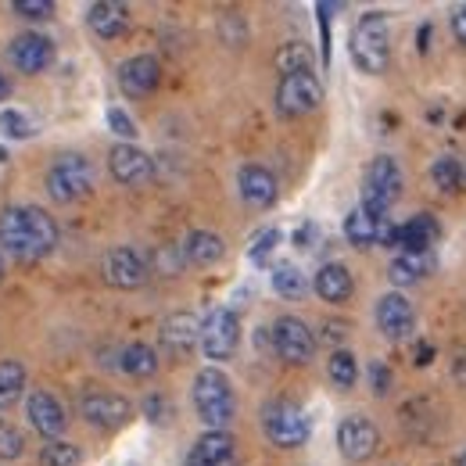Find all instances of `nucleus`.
I'll return each mask as SVG.
<instances>
[{
    "label": "nucleus",
    "mask_w": 466,
    "mask_h": 466,
    "mask_svg": "<svg viewBox=\"0 0 466 466\" xmlns=\"http://www.w3.org/2000/svg\"><path fill=\"white\" fill-rule=\"evenodd\" d=\"M25 412H29L33 431L44 434V438H51V441H58L61 434H65V427H68V416H65V409H61V402L51 391H33Z\"/></svg>",
    "instance_id": "nucleus-19"
},
{
    "label": "nucleus",
    "mask_w": 466,
    "mask_h": 466,
    "mask_svg": "<svg viewBox=\"0 0 466 466\" xmlns=\"http://www.w3.org/2000/svg\"><path fill=\"white\" fill-rule=\"evenodd\" d=\"M7 58L18 72L40 76V72H47L55 65V44L47 36H40V33H22V36H15L7 44Z\"/></svg>",
    "instance_id": "nucleus-14"
},
{
    "label": "nucleus",
    "mask_w": 466,
    "mask_h": 466,
    "mask_svg": "<svg viewBox=\"0 0 466 466\" xmlns=\"http://www.w3.org/2000/svg\"><path fill=\"white\" fill-rule=\"evenodd\" d=\"M86 25L101 36V40H118L129 29V7L116 4V0H101L86 11Z\"/></svg>",
    "instance_id": "nucleus-23"
},
{
    "label": "nucleus",
    "mask_w": 466,
    "mask_h": 466,
    "mask_svg": "<svg viewBox=\"0 0 466 466\" xmlns=\"http://www.w3.org/2000/svg\"><path fill=\"white\" fill-rule=\"evenodd\" d=\"M194 409H198V420L208 427V431H227L237 412V399H233V384L230 377L216 366H205L198 377H194Z\"/></svg>",
    "instance_id": "nucleus-3"
},
{
    "label": "nucleus",
    "mask_w": 466,
    "mask_h": 466,
    "mask_svg": "<svg viewBox=\"0 0 466 466\" xmlns=\"http://www.w3.org/2000/svg\"><path fill=\"white\" fill-rule=\"evenodd\" d=\"M438 233H441V227H438V219L434 216H412L409 223H402V227H395V248L399 251H412V255H427V248L438 240Z\"/></svg>",
    "instance_id": "nucleus-22"
},
{
    "label": "nucleus",
    "mask_w": 466,
    "mask_h": 466,
    "mask_svg": "<svg viewBox=\"0 0 466 466\" xmlns=\"http://www.w3.org/2000/svg\"><path fill=\"white\" fill-rule=\"evenodd\" d=\"M158 341L169 355H187L201 341V323L194 312H173L162 319V330H158Z\"/></svg>",
    "instance_id": "nucleus-20"
},
{
    "label": "nucleus",
    "mask_w": 466,
    "mask_h": 466,
    "mask_svg": "<svg viewBox=\"0 0 466 466\" xmlns=\"http://www.w3.org/2000/svg\"><path fill=\"white\" fill-rule=\"evenodd\" d=\"M273 61H277V72H284V76H294V72H312V47L294 40V44H284Z\"/></svg>",
    "instance_id": "nucleus-29"
},
{
    "label": "nucleus",
    "mask_w": 466,
    "mask_h": 466,
    "mask_svg": "<svg viewBox=\"0 0 466 466\" xmlns=\"http://www.w3.org/2000/svg\"><path fill=\"white\" fill-rule=\"evenodd\" d=\"M280 244V230H262L255 237V244H251V251H248V258L255 262V266H266V258H269V251Z\"/></svg>",
    "instance_id": "nucleus-36"
},
{
    "label": "nucleus",
    "mask_w": 466,
    "mask_h": 466,
    "mask_svg": "<svg viewBox=\"0 0 466 466\" xmlns=\"http://www.w3.org/2000/svg\"><path fill=\"white\" fill-rule=\"evenodd\" d=\"M237 187H240L244 205H251V208H269L277 201V176L262 166H244L237 173Z\"/></svg>",
    "instance_id": "nucleus-21"
},
{
    "label": "nucleus",
    "mask_w": 466,
    "mask_h": 466,
    "mask_svg": "<svg viewBox=\"0 0 466 466\" xmlns=\"http://www.w3.org/2000/svg\"><path fill=\"white\" fill-rule=\"evenodd\" d=\"M431 273V258L427 255H412V251H399L388 266V280L395 288H409V284H420L423 277Z\"/></svg>",
    "instance_id": "nucleus-27"
},
{
    "label": "nucleus",
    "mask_w": 466,
    "mask_h": 466,
    "mask_svg": "<svg viewBox=\"0 0 466 466\" xmlns=\"http://www.w3.org/2000/svg\"><path fill=\"white\" fill-rule=\"evenodd\" d=\"M262 431L277 449H301L312 434V423L305 416V409L291 399H273L262 409Z\"/></svg>",
    "instance_id": "nucleus-4"
},
{
    "label": "nucleus",
    "mask_w": 466,
    "mask_h": 466,
    "mask_svg": "<svg viewBox=\"0 0 466 466\" xmlns=\"http://www.w3.org/2000/svg\"><path fill=\"white\" fill-rule=\"evenodd\" d=\"M230 431H205L194 449L187 452V463L183 466H237V449H233Z\"/></svg>",
    "instance_id": "nucleus-17"
},
{
    "label": "nucleus",
    "mask_w": 466,
    "mask_h": 466,
    "mask_svg": "<svg viewBox=\"0 0 466 466\" xmlns=\"http://www.w3.org/2000/svg\"><path fill=\"white\" fill-rule=\"evenodd\" d=\"M452 36H456V44H463L466 47V4L452 11Z\"/></svg>",
    "instance_id": "nucleus-40"
},
{
    "label": "nucleus",
    "mask_w": 466,
    "mask_h": 466,
    "mask_svg": "<svg viewBox=\"0 0 466 466\" xmlns=\"http://www.w3.org/2000/svg\"><path fill=\"white\" fill-rule=\"evenodd\" d=\"M25 452V438L11 420H0V460H18Z\"/></svg>",
    "instance_id": "nucleus-34"
},
{
    "label": "nucleus",
    "mask_w": 466,
    "mask_h": 466,
    "mask_svg": "<svg viewBox=\"0 0 466 466\" xmlns=\"http://www.w3.org/2000/svg\"><path fill=\"white\" fill-rule=\"evenodd\" d=\"M25 391V366L18 359L0 362V409H11Z\"/></svg>",
    "instance_id": "nucleus-28"
},
{
    "label": "nucleus",
    "mask_w": 466,
    "mask_h": 466,
    "mask_svg": "<svg viewBox=\"0 0 466 466\" xmlns=\"http://www.w3.org/2000/svg\"><path fill=\"white\" fill-rule=\"evenodd\" d=\"M273 349H277V355H280L284 362L305 366V362L312 359V351H316V338H312V330H309L305 319H298V316H280V319L273 323Z\"/></svg>",
    "instance_id": "nucleus-9"
},
{
    "label": "nucleus",
    "mask_w": 466,
    "mask_h": 466,
    "mask_svg": "<svg viewBox=\"0 0 466 466\" xmlns=\"http://www.w3.org/2000/svg\"><path fill=\"white\" fill-rule=\"evenodd\" d=\"M201 351L212 359V362H227L237 345H240V319H237V312L227 309V305H219V309H212L205 319H201Z\"/></svg>",
    "instance_id": "nucleus-7"
},
{
    "label": "nucleus",
    "mask_w": 466,
    "mask_h": 466,
    "mask_svg": "<svg viewBox=\"0 0 466 466\" xmlns=\"http://www.w3.org/2000/svg\"><path fill=\"white\" fill-rule=\"evenodd\" d=\"M463 179H466V166H463Z\"/></svg>",
    "instance_id": "nucleus-44"
},
{
    "label": "nucleus",
    "mask_w": 466,
    "mask_h": 466,
    "mask_svg": "<svg viewBox=\"0 0 466 466\" xmlns=\"http://www.w3.org/2000/svg\"><path fill=\"white\" fill-rule=\"evenodd\" d=\"M83 463V452L76 449V445H68V441H47L44 449H40V466H79Z\"/></svg>",
    "instance_id": "nucleus-32"
},
{
    "label": "nucleus",
    "mask_w": 466,
    "mask_h": 466,
    "mask_svg": "<svg viewBox=\"0 0 466 466\" xmlns=\"http://www.w3.org/2000/svg\"><path fill=\"white\" fill-rule=\"evenodd\" d=\"M370 377H373V391H377V395H388V388H391V373H388L380 362L370 366Z\"/></svg>",
    "instance_id": "nucleus-39"
},
{
    "label": "nucleus",
    "mask_w": 466,
    "mask_h": 466,
    "mask_svg": "<svg viewBox=\"0 0 466 466\" xmlns=\"http://www.w3.org/2000/svg\"><path fill=\"white\" fill-rule=\"evenodd\" d=\"M0 129L7 137H18L22 140V137H29V118L22 116V112H15V108L11 112H0Z\"/></svg>",
    "instance_id": "nucleus-37"
},
{
    "label": "nucleus",
    "mask_w": 466,
    "mask_h": 466,
    "mask_svg": "<svg viewBox=\"0 0 466 466\" xmlns=\"http://www.w3.org/2000/svg\"><path fill=\"white\" fill-rule=\"evenodd\" d=\"M305 277H301V269H294V266H277L273 269V291L280 294V298H301L305 294Z\"/></svg>",
    "instance_id": "nucleus-33"
},
{
    "label": "nucleus",
    "mask_w": 466,
    "mask_h": 466,
    "mask_svg": "<svg viewBox=\"0 0 466 466\" xmlns=\"http://www.w3.org/2000/svg\"><path fill=\"white\" fill-rule=\"evenodd\" d=\"M118 366H122V373H129L137 380H147V377L158 373V351L144 345V341H133V345L118 351Z\"/></svg>",
    "instance_id": "nucleus-26"
},
{
    "label": "nucleus",
    "mask_w": 466,
    "mask_h": 466,
    "mask_svg": "<svg viewBox=\"0 0 466 466\" xmlns=\"http://www.w3.org/2000/svg\"><path fill=\"white\" fill-rule=\"evenodd\" d=\"M312 288H316V294H319L323 301L341 305V301H349L351 291H355V280H351L349 266H341V262H327V266L316 273Z\"/></svg>",
    "instance_id": "nucleus-24"
},
{
    "label": "nucleus",
    "mask_w": 466,
    "mask_h": 466,
    "mask_svg": "<svg viewBox=\"0 0 466 466\" xmlns=\"http://www.w3.org/2000/svg\"><path fill=\"white\" fill-rule=\"evenodd\" d=\"M162 79V65L155 55H137V58L122 61L118 68V86L126 97H147Z\"/></svg>",
    "instance_id": "nucleus-18"
},
{
    "label": "nucleus",
    "mask_w": 466,
    "mask_h": 466,
    "mask_svg": "<svg viewBox=\"0 0 466 466\" xmlns=\"http://www.w3.org/2000/svg\"><path fill=\"white\" fill-rule=\"evenodd\" d=\"M402 194V169L391 155H377L366 176H362V208L373 216H388V208L399 201Z\"/></svg>",
    "instance_id": "nucleus-5"
},
{
    "label": "nucleus",
    "mask_w": 466,
    "mask_h": 466,
    "mask_svg": "<svg viewBox=\"0 0 466 466\" xmlns=\"http://www.w3.org/2000/svg\"><path fill=\"white\" fill-rule=\"evenodd\" d=\"M323 101V86L316 79V72H294V76H280L277 86V112L284 118H301L316 112Z\"/></svg>",
    "instance_id": "nucleus-8"
},
{
    "label": "nucleus",
    "mask_w": 466,
    "mask_h": 466,
    "mask_svg": "<svg viewBox=\"0 0 466 466\" xmlns=\"http://www.w3.org/2000/svg\"><path fill=\"white\" fill-rule=\"evenodd\" d=\"M11 11L22 15V18H33V22H44V18L55 15V4L51 0H15Z\"/></svg>",
    "instance_id": "nucleus-35"
},
{
    "label": "nucleus",
    "mask_w": 466,
    "mask_h": 466,
    "mask_svg": "<svg viewBox=\"0 0 466 466\" xmlns=\"http://www.w3.org/2000/svg\"><path fill=\"white\" fill-rule=\"evenodd\" d=\"M351 61L366 76H380L391 61V33H388V15L384 11H366L355 29H351Z\"/></svg>",
    "instance_id": "nucleus-2"
},
{
    "label": "nucleus",
    "mask_w": 466,
    "mask_h": 466,
    "mask_svg": "<svg viewBox=\"0 0 466 466\" xmlns=\"http://www.w3.org/2000/svg\"><path fill=\"white\" fill-rule=\"evenodd\" d=\"M0 280H4V251H0Z\"/></svg>",
    "instance_id": "nucleus-43"
},
{
    "label": "nucleus",
    "mask_w": 466,
    "mask_h": 466,
    "mask_svg": "<svg viewBox=\"0 0 466 466\" xmlns=\"http://www.w3.org/2000/svg\"><path fill=\"white\" fill-rule=\"evenodd\" d=\"M377 327L388 341H406L416 327V312H412L406 294L391 291L377 301Z\"/></svg>",
    "instance_id": "nucleus-16"
},
{
    "label": "nucleus",
    "mask_w": 466,
    "mask_h": 466,
    "mask_svg": "<svg viewBox=\"0 0 466 466\" xmlns=\"http://www.w3.org/2000/svg\"><path fill=\"white\" fill-rule=\"evenodd\" d=\"M58 244V223L36 205H11L0 212V251L15 262H40Z\"/></svg>",
    "instance_id": "nucleus-1"
},
{
    "label": "nucleus",
    "mask_w": 466,
    "mask_h": 466,
    "mask_svg": "<svg viewBox=\"0 0 466 466\" xmlns=\"http://www.w3.org/2000/svg\"><path fill=\"white\" fill-rule=\"evenodd\" d=\"M377 445H380V431L366 416H345L338 423V449H341V456L351 460V463L373 460L377 456Z\"/></svg>",
    "instance_id": "nucleus-10"
},
{
    "label": "nucleus",
    "mask_w": 466,
    "mask_h": 466,
    "mask_svg": "<svg viewBox=\"0 0 466 466\" xmlns=\"http://www.w3.org/2000/svg\"><path fill=\"white\" fill-rule=\"evenodd\" d=\"M94 190V166L83 155H61L47 169V194L58 205H76Z\"/></svg>",
    "instance_id": "nucleus-6"
},
{
    "label": "nucleus",
    "mask_w": 466,
    "mask_h": 466,
    "mask_svg": "<svg viewBox=\"0 0 466 466\" xmlns=\"http://www.w3.org/2000/svg\"><path fill=\"white\" fill-rule=\"evenodd\" d=\"M79 412H83V420L86 423H94V427H101V431H116L122 423H129V416H133V406L116 395V391H86L83 399H79Z\"/></svg>",
    "instance_id": "nucleus-11"
},
{
    "label": "nucleus",
    "mask_w": 466,
    "mask_h": 466,
    "mask_svg": "<svg viewBox=\"0 0 466 466\" xmlns=\"http://www.w3.org/2000/svg\"><path fill=\"white\" fill-rule=\"evenodd\" d=\"M101 273L118 291H137V288L147 284V262L133 248H112L105 255V262H101Z\"/></svg>",
    "instance_id": "nucleus-13"
},
{
    "label": "nucleus",
    "mask_w": 466,
    "mask_h": 466,
    "mask_svg": "<svg viewBox=\"0 0 466 466\" xmlns=\"http://www.w3.org/2000/svg\"><path fill=\"white\" fill-rule=\"evenodd\" d=\"M327 373H330L334 388L349 391V388H355V380H359V362H355V355H351V351L338 349L334 355H330V362H327Z\"/></svg>",
    "instance_id": "nucleus-30"
},
{
    "label": "nucleus",
    "mask_w": 466,
    "mask_h": 466,
    "mask_svg": "<svg viewBox=\"0 0 466 466\" xmlns=\"http://www.w3.org/2000/svg\"><path fill=\"white\" fill-rule=\"evenodd\" d=\"M431 179H434V187H438V190H445V194L460 190V183H463V166H460V158L441 155V158L431 166Z\"/></svg>",
    "instance_id": "nucleus-31"
},
{
    "label": "nucleus",
    "mask_w": 466,
    "mask_h": 466,
    "mask_svg": "<svg viewBox=\"0 0 466 466\" xmlns=\"http://www.w3.org/2000/svg\"><path fill=\"white\" fill-rule=\"evenodd\" d=\"M345 237H349L351 248H373V244L395 248V223L388 216H373V212H366L359 205L345 219Z\"/></svg>",
    "instance_id": "nucleus-12"
},
{
    "label": "nucleus",
    "mask_w": 466,
    "mask_h": 466,
    "mask_svg": "<svg viewBox=\"0 0 466 466\" xmlns=\"http://www.w3.org/2000/svg\"><path fill=\"white\" fill-rule=\"evenodd\" d=\"M223 255H227V244H223L219 233L212 230H194L183 240V258L194 262V266H216Z\"/></svg>",
    "instance_id": "nucleus-25"
},
{
    "label": "nucleus",
    "mask_w": 466,
    "mask_h": 466,
    "mask_svg": "<svg viewBox=\"0 0 466 466\" xmlns=\"http://www.w3.org/2000/svg\"><path fill=\"white\" fill-rule=\"evenodd\" d=\"M108 169L122 187H147L155 179V166L151 158L137 147V144H116L108 151Z\"/></svg>",
    "instance_id": "nucleus-15"
},
{
    "label": "nucleus",
    "mask_w": 466,
    "mask_h": 466,
    "mask_svg": "<svg viewBox=\"0 0 466 466\" xmlns=\"http://www.w3.org/2000/svg\"><path fill=\"white\" fill-rule=\"evenodd\" d=\"M456 466H466V449L460 452V456H456Z\"/></svg>",
    "instance_id": "nucleus-42"
},
{
    "label": "nucleus",
    "mask_w": 466,
    "mask_h": 466,
    "mask_svg": "<svg viewBox=\"0 0 466 466\" xmlns=\"http://www.w3.org/2000/svg\"><path fill=\"white\" fill-rule=\"evenodd\" d=\"M108 126H112V133L126 137V140H133V137H137V126H133V118L126 116L122 108H112V112H108Z\"/></svg>",
    "instance_id": "nucleus-38"
},
{
    "label": "nucleus",
    "mask_w": 466,
    "mask_h": 466,
    "mask_svg": "<svg viewBox=\"0 0 466 466\" xmlns=\"http://www.w3.org/2000/svg\"><path fill=\"white\" fill-rule=\"evenodd\" d=\"M7 97V79H4V72H0V101Z\"/></svg>",
    "instance_id": "nucleus-41"
}]
</instances>
